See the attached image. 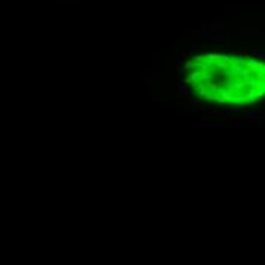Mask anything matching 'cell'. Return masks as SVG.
I'll list each match as a JSON object with an SVG mask.
<instances>
[{
  "label": "cell",
  "instance_id": "obj_1",
  "mask_svg": "<svg viewBox=\"0 0 265 265\" xmlns=\"http://www.w3.org/2000/svg\"><path fill=\"white\" fill-rule=\"evenodd\" d=\"M184 69L198 99L244 107L265 98V63L257 58L204 54L189 59Z\"/></svg>",
  "mask_w": 265,
  "mask_h": 265
}]
</instances>
